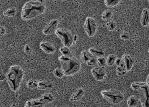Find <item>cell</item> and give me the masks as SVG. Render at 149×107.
<instances>
[{
    "label": "cell",
    "instance_id": "cell-3",
    "mask_svg": "<svg viewBox=\"0 0 149 107\" xmlns=\"http://www.w3.org/2000/svg\"><path fill=\"white\" fill-rule=\"evenodd\" d=\"M59 60L64 75H74L81 69V62L73 55L68 56H61L59 57Z\"/></svg>",
    "mask_w": 149,
    "mask_h": 107
},
{
    "label": "cell",
    "instance_id": "cell-28",
    "mask_svg": "<svg viewBox=\"0 0 149 107\" xmlns=\"http://www.w3.org/2000/svg\"><path fill=\"white\" fill-rule=\"evenodd\" d=\"M38 82L36 80L34 79H31L27 82V86L28 88L30 89H34L37 88L38 87Z\"/></svg>",
    "mask_w": 149,
    "mask_h": 107
},
{
    "label": "cell",
    "instance_id": "cell-17",
    "mask_svg": "<svg viewBox=\"0 0 149 107\" xmlns=\"http://www.w3.org/2000/svg\"><path fill=\"white\" fill-rule=\"evenodd\" d=\"M44 106L38 98L27 101L24 107H43Z\"/></svg>",
    "mask_w": 149,
    "mask_h": 107
},
{
    "label": "cell",
    "instance_id": "cell-27",
    "mask_svg": "<svg viewBox=\"0 0 149 107\" xmlns=\"http://www.w3.org/2000/svg\"><path fill=\"white\" fill-rule=\"evenodd\" d=\"M97 66L104 67L106 65V59L104 56L97 57L96 59Z\"/></svg>",
    "mask_w": 149,
    "mask_h": 107
},
{
    "label": "cell",
    "instance_id": "cell-22",
    "mask_svg": "<svg viewBox=\"0 0 149 107\" xmlns=\"http://www.w3.org/2000/svg\"><path fill=\"white\" fill-rule=\"evenodd\" d=\"M116 59L115 55L110 54L108 56L106 59V65L109 67H112L115 64V61Z\"/></svg>",
    "mask_w": 149,
    "mask_h": 107
},
{
    "label": "cell",
    "instance_id": "cell-6",
    "mask_svg": "<svg viewBox=\"0 0 149 107\" xmlns=\"http://www.w3.org/2000/svg\"><path fill=\"white\" fill-rule=\"evenodd\" d=\"M84 28L89 37L95 36L97 29V24L95 19L92 17H87L84 22Z\"/></svg>",
    "mask_w": 149,
    "mask_h": 107
},
{
    "label": "cell",
    "instance_id": "cell-36",
    "mask_svg": "<svg viewBox=\"0 0 149 107\" xmlns=\"http://www.w3.org/2000/svg\"><path fill=\"white\" fill-rule=\"evenodd\" d=\"M6 79V75L2 71L0 70V81H3Z\"/></svg>",
    "mask_w": 149,
    "mask_h": 107
},
{
    "label": "cell",
    "instance_id": "cell-2",
    "mask_svg": "<svg viewBox=\"0 0 149 107\" xmlns=\"http://www.w3.org/2000/svg\"><path fill=\"white\" fill-rule=\"evenodd\" d=\"M25 74L24 69L19 65L11 66L6 75L9 87L13 91H16L20 86Z\"/></svg>",
    "mask_w": 149,
    "mask_h": 107
},
{
    "label": "cell",
    "instance_id": "cell-16",
    "mask_svg": "<svg viewBox=\"0 0 149 107\" xmlns=\"http://www.w3.org/2000/svg\"><path fill=\"white\" fill-rule=\"evenodd\" d=\"M39 99L41 102L44 105L53 102L54 100V96L51 93H49L43 94Z\"/></svg>",
    "mask_w": 149,
    "mask_h": 107
},
{
    "label": "cell",
    "instance_id": "cell-4",
    "mask_svg": "<svg viewBox=\"0 0 149 107\" xmlns=\"http://www.w3.org/2000/svg\"><path fill=\"white\" fill-rule=\"evenodd\" d=\"M101 95L104 99L111 104H119L124 100L125 97L122 92L116 90L109 89L103 90Z\"/></svg>",
    "mask_w": 149,
    "mask_h": 107
},
{
    "label": "cell",
    "instance_id": "cell-33",
    "mask_svg": "<svg viewBox=\"0 0 149 107\" xmlns=\"http://www.w3.org/2000/svg\"><path fill=\"white\" fill-rule=\"evenodd\" d=\"M24 51L27 54H30L32 52V48L30 45L26 44L24 46Z\"/></svg>",
    "mask_w": 149,
    "mask_h": 107
},
{
    "label": "cell",
    "instance_id": "cell-9",
    "mask_svg": "<svg viewBox=\"0 0 149 107\" xmlns=\"http://www.w3.org/2000/svg\"><path fill=\"white\" fill-rule=\"evenodd\" d=\"M59 24V21L56 19L51 20L47 24L44 29L42 30V33L45 35H49L53 33L57 29Z\"/></svg>",
    "mask_w": 149,
    "mask_h": 107
},
{
    "label": "cell",
    "instance_id": "cell-21",
    "mask_svg": "<svg viewBox=\"0 0 149 107\" xmlns=\"http://www.w3.org/2000/svg\"><path fill=\"white\" fill-rule=\"evenodd\" d=\"M113 15L112 10L110 9L105 10L102 14V19L103 20L107 21L110 19Z\"/></svg>",
    "mask_w": 149,
    "mask_h": 107
},
{
    "label": "cell",
    "instance_id": "cell-31",
    "mask_svg": "<svg viewBox=\"0 0 149 107\" xmlns=\"http://www.w3.org/2000/svg\"><path fill=\"white\" fill-rule=\"evenodd\" d=\"M87 64L90 66H93V67L95 66L97 64L96 59L95 57H91L90 60L87 63Z\"/></svg>",
    "mask_w": 149,
    "mask_h": 107
},
{
    "label": "cell",
    "instance_id": "cell-24",
    "mask_svg": "<svg viewBox=\"0 0 149 107\" xmlns=\"http://www.w3.org/2000/svg\"><path fill=\"white\" fill-rule=\"evenodd\" d=\"M120 0H105L104 2L105 6L108 7L113 8L117 6L120 2Z\"/></svg>",
    "mask_w": 149,
    "mask_h": 107
},
{
    "label": "cell",
    "instance_id": "cell-26",
    "mask_svg": "<svg viewBox=\"0 0 149 107\" xmlns=\"http://www.w3.org/2000/svg\"><path fill=\"white\" fill-rule=\"evenodd\" d=\"M60 51L61 54H62V56H68L73 55L69 47H64V46L60 48Z\"/></svg>",
    "mask_w": 149,
    "mask_h": 107
},
{
    "label": "cell",
    "instance_id": "cell-40",
    "mask_svg": "<svg viewBox=\"0 0 149 107\" xmlns=\"http://www.w3.org/2000/svg\"><path fill=\"white\" fill-rule=\"evenodd\" d=\"M11 107H15V105L14 104H13V105H12V106H11Z\"/></svg>",
    "mask_w": 149,
    "mask_h": 107
},
{
    "label": "cell",
    "instance_id": "cell-10",
    "mask_svg": "<svg viewBox=\"0 0 149 107\" xmlns=\"http://www.w3.org/2000/svg\"><path fill=\"white\" fill-rule=\"evenodd\" d=\"M122 60L126 71H130L134 65V60L131 56L125 54L122 56Z\"/></svg>",
    "mask_w": 149,
    "mask_h": 107
},
{
    "label": "cell",
    "instance_id": "cell-7",
    "mask_svg": "<svg viewBox=\"0 0 149 107\" xmlns=\"http://www.w3.org/2000/svg\"><path fill=\"white\" fill-rule=\"evenodd\" d=\"M140 91V101L143 107H149V85H146L139 90Z\"/></svg>",
    "mask_w": 149,
    "mask_h": 107
},
{
    "label": "cell",
    "instance_id": "cell-37",
    "mask_svg": "<svg viewBox=\"0 0 149 107\" xmlns=\"http://www.w3.org/2000/svg\"><path fill=\"white\" fill-rule=\"evenodd\" d=\"M77 35H75L74 36H73V44L74 42H76L77 40Z\"/></svg>",
    "mask_w": 149,
    "mask_h": 107
},
{
    "label": "cell",
    "instance_id": "cell-29",
    "mask_svg": "<svg viewBox=\"0 0 149 107\" xmlns=\"http://www.w3.org/2000/svg\"><path fill=\"white\" fill-rule=\"evenodd\" d=\"M54 75L58 78H62L64 76V74L61 68H56L54 71Z\"/></svg>",
    "mask_w": 149,
    "mask_h": 107
},
{
    "label": "cell",
    "instance_id": "cell-8",
    "mask_svg": "<svg viewBox=\"0 0 149 107\" xmlns=\"http://www.w3.org/2000/svg\"><path fill=\"white\" fill-rule=\"evenodd\" d=\"M91 73L95 80L101 81L104 80L106 73L104 67L95 66L91 69Z\"/></svg>",
    "mask_w": 149,
    "mask_h": 107
},
{
    "label": "cell",
    "instance_id": "cell-39",
    "mask_svg": "<svg viewBox=\"0 0 149 107\" xmlns=\"http://www.w3.org/2000/svg\"><path fill=\"white\" fill-rule=\"evenodd\" d=\"M0 107H3V105H2V104L0 102Z\"/></svg>",
    "mask_w": 149,
    "mask_h": 107
},
{
    "label": "cell",
    "instance_id": "cell-32",
    "mask_svg": "<svg viewBox=\"0 0 149 107\" xmlns=\"http://www.w3.org/2000/svg\"><path fill=\"white\" fill-rule=\"evenodd\" d=\"M120 38L123 40H128L130 39V34L127 31H124L120 35Z\"/></svg>",
    "mask_w": 149,
    "mask_h": 107
},
{
    "label": "cell",
    "instance_id": "cell-38",
    "mask_svg": "<svg viewBox=\"0 0 149 107\" xmlns=\"http://www.w3.org/2000/svg\"><path fill=\"white\" fill-rule=\"evenodd\" d=\"M146 83H147V84H149V75H148V76H147V78H146Z\"/></svg>",
    "mask_w": 149,
    "mask_h": 107
},
{
    "label": "cell",
    "instance_id": "cell-25",
    "mask_svg": "<svg viewBox=\"0 0 149 107\" xmlns=\"http://www.w3.org/2000/svg\"><path fill=\"white\" fill-rule=\"evenodd\" d=\"M17 13V10L15 8L13 7L6 10L4 13V16L6 17H12L15 16Z\"/></svg>",
    "mask_w": 149,
    "mask_h": 107
},
{
    "label": "cell",
    "instance_id": "cell-11",
    "mask_svg": "<svg viewBox=\"0 0 149 107\" xmlns=\"http://www.w3.org/2000/svg\"><path fill=\"white\" fill-rule=\"evenodd\" d=\"M84 94V90L82 88H80L77 89L70 96L69 101L76 102L80 101Z\"/></svg>",
    "mask_w": 149,
    "mask_h": 107
},
{
    "label": "cell",
    "instance_id": "cell-18",
    "mask_svg": "<svg viewBox=\"0 0 149 107\" xmlns=\"http://www.w3.org/2000/svg\"><path fill=\"white\" fill-rule=\"evenodd\" d=\"M139 98L135 95H131L127 101V104L129 107H136L138 105Z\"/></svg>",
    "mask_w": 149,
    "mask_h": 107
},
{
    "label": "cell",
    "instance_id": "cell-19",
    "mask_svg": "<svg viewBox=\"0 0 149 107\" xmlns=\"http://www.w3.org/2000/svg\"><path fill=\"white\" fill-rule=\"evenodd\" d=\"M116 72L117 75L118 76H123L125 75L127 73V71L124 66L123 62L120 66L117 67Z\"/></svg>",
    "mask_w": 149,
    "mask_h": 107
},
{
    "label": "cell",
    "instance_id": "cell-35",
    "mask_svg": "<svg viewBox=\"0 0 149 107\" xmlns=\"http://www.w3.org/2000/svg\"><path fill=\"white\" fill-rule=\"evenodd\" d=\"M122 63H123V61H122V59L116 58L115 61V64L116 65L117 67L120 66Z\"/></svg>",
    "mask_w": 149,
    "mask_h": 107
},
{
    "label": "cell",
    "instance_id": "cell-41",
    "mask_svg": "<svg viewBox=\"0 0 149 107\" xmlns=\"http://www.w3.org/2000/svg\"></svg>",
    "mask_w": 149,
    "mask_h": 107
},
{
    "label": "cell",
    "instance_id": "cell-14",
    "mask_svg": "<svg viewBox=\"0 0 149 107\" xmlns=\"http://www.w3.org/2000/svg\"><path fill=\"white\" fill-rule=\"evenodd\" d=\"M89 53L95 57H102L105 55L104 51L102 49L99 47H91L89 49Z\"/></svg>",
    "mask_w": 149,
    "mask_h": 107
},
{
    "label": "cell",
    "instance_id": "cell-20",
    "mask_svg": "<svg viewBox=\"0 0 149 107\" xmlns=\"http://www.w3.org/2000/svg\"><path fill=\"white\" fill-rule=\"evenodd\" d=\"M148 85L146 82H135L132 83L131 84V87L132 89L135 90H139L142 87L146 86V85Z\"/></svg>",
    "mask_w": 149,
    "mask_h": 107
},
{
    "label": "cell",
    "instance_id": "cell-12",
    "mask_svg": "<svg viewBox=\"0 0 149 107\" xmlns=\"http://www.w3.org/2000/svg\"><path fill=\"white\" fill-rule=\"evenodd\" d=\"M40 47L42 50L47 54H53L56 51L54 46L47 41L42 42L40 44Z\"/></svg>",
    "mask_w": 149,
    "mask_h": 107
},
{
    "label": "cell",
    "instance_id": "cell-23",
    "mask_svg": "<svg viewBox=\"0 0 149 107\" xmlns=\"http://www.w3.org/2000/svg\"><path fill=\"white\" fill-rule=\"evenodd\" d=\"M91 57V56L86 50H83L82 51L81 54V59L83 62L85 64H87V63L90 60Z\"/></svg>",
    "mask_w": 149,
    "mask_h": 107
},
{
    "label": "cell",
    "instance_id": "cell-34",
    "mask_svg": "<svg viewBox=\"0 0 149 107\" xmlns=\"http://www.w3.org/2000/svg\"><path fill=\"white\" fill-rule=\"evenodd\" d=\"M6 30L5 27L0 26V37L3 36L6 33Z\"/></svg>",
    "mask_w": 149,
    "mask_h": 107
},
{
    "label": "cell",
    "instance_id": "cell-5",
    "mask_svg": "<svg viewBox=\"0 0 149 107\" xmlns=\"http://www.w3.org/2000/svg\"><path fill=\"white\" fill-rule=\"evenodd\" d=\"M55 34L64 47L69 48L73 44V36L69 30L65 28H57Z\"/></svg>",
    "mask_w": 149,
    "mask_h": 107
},
{
    "label": "cell",
    "instance_id": "cell-30",
    "mask_svg": "<svg viewBox=\"0 0 149 107\" xmlns=\"http://www.w3.org/2000/svg\"><path fill=\"white\" fill-rule=\"evenodd\" d=\"M116 23L113 21L108 22L105 24V27L109 31H114L116 29Z\"/></svg>",
    "mask_w": 149,
    "mask_h": 107
},
{
    "label": "cell",
    "instance_id": "cell-1",
    "mask_svg": "<svg viewBox=\"0 0 149 107\" xmlns=\"http://www.w3.org/2000/svg\"><path fill=\"white\" fill-rule=\"evenodd\" d=\"M46 10V6L42 1H28L22 7V19L24 20L32 19L43 14Z\"/></svg>",
    "mask_w": 149,
    "mask_h": 107
},
{
    "label": "cell",
    "instance_id": "cell-13",
    "mask_svg": "<svg viewBox=\"0 0 149 107\" xmlns=\"http://www.w3.org/2000/svg\"><path fill=\"white\" fill-rule=\"evenodd\" d=\"M140 23L143 26L146 27L149 23V12L148 9L144 8L141 14Z\"/></svg>",
    "mask_w": 149,
    "mask_h": 107
},
{
    "label": "cell",
    "instance_id": "cell-15",
    "mask_svg": "<svg viewBox=\"0 0 149 107\" xmlns=\"http://www.w3.org/2000/svg\"><path fill=\"white\" fill-rule=\"evenodd\" d=\"M54 87V83L51 81H40L38 82L37 88L40 90L50 89Z\"/></svg>",
    "mask_w": 149,
    "mask_h": 107
}]
</instances>
